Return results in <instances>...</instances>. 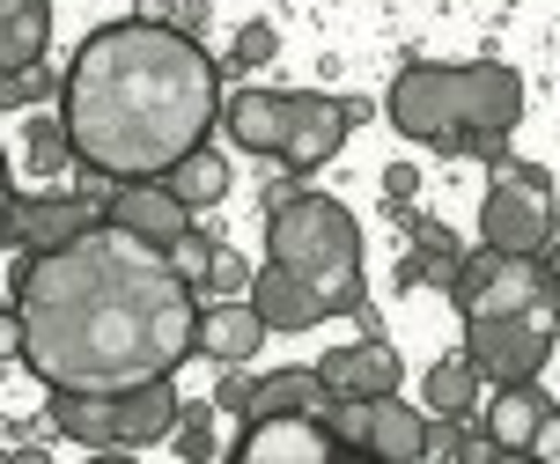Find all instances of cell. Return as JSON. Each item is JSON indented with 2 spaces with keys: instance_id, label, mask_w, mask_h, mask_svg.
Segmentation results:
<instances>
[{
  "instance_id": "cell-3",
  "label": "cell",
  "mask_w": 560,
  "mask_h": 464,
  "mask_svg": "<svg viewBox=\"0 0 560 464\" xmlns=\"http://www.w3.org/2000/svg\"><path fill=\"white\" fill-rule=\"evenodd\" d=\"M392 126L406 140H435L450 155H494L502 134L524 118V82L502 59H472V67H428L413 59L392 82Z\"/></svg>"
},
{
  "instance_id": "cell-16",
  "label": "cell",
  "mask_w": 560,
  "mask_h": 464,
  "mask_svg": "<svg viewBox=\"0 0 560 464\" xmlns=\"http://www.w3.org/2000/svg\"><path fill=\"white\" fill-rule=\"evenodd\" d=\"M244 295H252V310H258V325H266V332H310V325H325V317H332L303 280H288L280 266H266Z\"/></svg>"
},
{
  "instance_id": "cell-9",
  "label": "cell",
  "mask_w": 560,
  "mask_h": 464,
  "mask_svg": "<svg viewBox=\"0 0 560 464\" xmlns=\"http://www.w3.org/2000/svg\"><path fill=\"white\" fill-rule=\"evenodd\" d=\"M332 457H347V450L317 413H266L236 442V464H332Z\"/></svg>"
},
{
  "instance_id": "cell-19",
  "label": "cell",
  "mask_w": 560,
  "mask_h": 464,
  "mask_svg": "<svg viewBox=\"0 0 560 464\" xmlns=\"http://www.w3.org/2000/svg\"><path fill=\"white\" fill-rule=\"evenodd\" d=\"M52 45V0H0V74H15Z\"/></svg>"
},
{
  "instance_id": "cell-34",
  "label": "cell",
  "mask_w": 560,
  "mask_h": 464,
  "mask_svg": "<svg viewBox=\"0 0 560 464\" xmlns=\"http://www.w3.org/2000/svg\"><path fill=\"white\" fill-rule=\"evenodd\" d=\"M553 325H560V280H553Z\"/></svg>"
},
{
  "instance_id": "cell-1",
  "label": "cell",
  "mask_w": 560,
  "mask_h": 464,
  "mask_svg": "<svg viewBox=\"0 0 560 464\" xmlns=\"http://www.w3.org/2000/svg\"><path fill=\"white\" fill-rule=\"evenodd\" d=\"M23 325V369L45 391H133L192 361L199 288L118 221H82L67 244L30 251L8 288Z\"/></svg>"
},
{
  "instance_id": "cell-8",
  "label": "cell",
  "mask_w": 560,
  "mask_h": 464,
  "mask_svg": "<svg viewBox=\"0 0 560 464\" xmlns=\"http://www.w3.org/2000/svg\"><path fill=\"white\" fill-rule=\"evenodd\" d=\"M553 310H509V317H465V361L479 383H524L553 355Z\"/></svg>"
},
{
  "instance_id": "cell-18",
  "label": "cell",
  "mask_w": 560,
  "mask_h": 464,
  "mask_svg": "<svg viewBox=\"0 0 560 464\" xmlns=\"http://www.w3.org/2000/svg\"><path fill=\"white\" fill-rule=\"evenodd\" d=\"M229 140L244 148V155H280V134H288V96L280 89H244L236 104L222 111Z\"/></svg>"
},
{
  "instance_id": "cell-28",
  "label": "cell",
  "mask_w": 560,
  "mask_h": 464,
  "mask_svg": "<svg viewBox=\"0 0 560 464\" xmlns=\"http://www.w3.org/2000/svg\"><path fill=\"white\" fill-rule=\"evenodd\" d=\"M170 266H177V274H185V280H192V288H199V280H207V266H214V244L185 229V236L170 244Z\"/></svg>"
},
{
  "instance_id": "cell-21",
  "label": "cell",
  "mask_w": 560,
  "mask_h": 464,
  "mask_svg": "<svg viewBox=\"0 0 560 464\" xmlns=\"http://www.w3.org/2000/svg\"><path fill=\"white\" fill-rule=\"evenodd\" d=\"M163 185H170V192H177V199H185V207L199 214V207H214V199L229 192V163L214 155V148H207V140H199L192 155H177V163L163 170Z\"/></svg>"
},
{
  "instance_id": "cell-5",
  "label": "cell",
  "mask_w": 560,
  "mask_h": 464,
  "mask_svg": "<svg viewBox=\"0 0 560 464\" xmlns=\"http://www.w3.org/2000/svg\"><path fill=\"white\" fill-rule=\"evenodd\" d=\"M177 391L163 383H133V391H52V428L82 450H148L177 428Z\"/></svg>"
},
{
  "instance_id": "cell-33",
  "label": "cell",
  "mask_w": 560,
  "mask_h": 464,
  "mask_svg": "<svg viewBox=\"0 0 560 464\" xmlns=\"http://www.w3.org/2000/svg\"><path fill=\"white\" fill-rule=\"evenodd\" d=\"M8 199H15V192H8V155H0V221H8Z\"/></svg>"
},
{
  "instance_id": "cell-26",
  "label": "cell",
  "mask_w": 560,
  "mask_h": 464,
  "mask_svg": "<svg viewBox=\"0 0 560 464\" xmlns=\"http://www.w3.org/2000/svg\"><path fill=\"white\" fill-rule=\"evenodd\" d=\"M252 288V266L236 258V251L214 244V266H207V280H199V295H244Z\"/></svg>"
},
{
  "instance_id": "cell-2",
  "label": "cell",
  "mask_w": 560,
  "mask_h": 464,
  "mask_svg": "<svg viewBox=\"0 0 560 464\" xmlns=\"http://www.w3.org/2000/svg\"><path fill=\"white\" fill-rule=\"evenodd\" d=\"M222 118L214 59L199 53L192 30L163 15H126L82 37L74 67L59 74V134L74 163L133 185L163 177L177 155H192L207 126Z\"/></svg>"
},
{
  "instance_id": "cell-13",
  "label": "cell",
  "mask_w": 560,
  "mask_h": 464,
  "mask_svg": "<svg viewBox=\"0 0 560 464\" xmlns=\"http://www.w3.org/2000/svg\"><path fill=\"white\" fill-rule=\"evenodd\" d=\"M420 442H428V413H413L398 391H376V398H362V436H354V457L413 464Z\"/></svg>"
},
{
  "instance_id": "cell-6",
  "label": "cell",
  "mask_w": 560,
  "mask_h": 464,
  "mask_svg": "<svg viewBox=\"0 0 560 464\" xmlns=\"http://www.w3.org/2000/svg\"><path fill=\"white\" fill-rule=\"evenodd\" d=\"M553 251H487L457 258L450 302L457 317H509V310H553Z\"/></svg>"
},
{
  "instance_id": "cell-10",
  "label": "cell",
  "mask_w": 560,
  "mask_h": 464,
  "mask_svg": "<svg viewBox=\"0 0 560 464\" xmlns=\"http://www.w3.org/2000/svg\"><path fill=\"white\" fill-rule=\"evenodd\" d=\"M347 104L339 96H317V89H295L288 96V134H280V163L310 177V170H325L339 155V140H347Z\"/></svg>"
},
{
  "instance_id": "cell-12",
  "label": "cell",
  "mask_w": 560,
  "mask_h": 464,
  "mask_svg": "<svg viewBox=\"0 0 560 464\" xmlns=\"http://www.w3.org/2000/svg\"><path fill=\"white\" fill-rule=\"evenodd\" d=\"M104 221L133 229V236H148V244H177V236L192 229V207H185L163 177H133V185H112V214Z\"/></svg>"
},
{
  "instance_id": "cell-11",
  "label": "cell",
  "mask_w": 560,
  "mask_h": 464,
  "mask_svg": "<svg viewBox=\"0 0 560 464\" xmlns=\"http://www.w3.org/2000/svg\"><path fill=\"white\" fill-rule=\"evenodd\" d=\"M406 376V361H398L392 339H354V347H332V355L317 361V383L332 391V398H376V391H398Z\"/></svg>"
},
{
  "instance_id": "cell-15",
  "label": "cell",
  "mask_w": 560,
  "mask_h": 464,
  "mask_svg": "<svg viewBox=\"0 0 560 464\" xmlns=\"http://www.w3.org/2000/svg\"><path fill=\"white\" fill-rule=\"evenodd\" d=\"M546 391H538V376H524V383H494V398H487V442L502 450V457H524L532 450V436H538V420H546Z\"/></svg>"
},
{
  "instance_id": "cell-30",
  "label": "cell",
  "mask_w": 560,
  "mask_h": 464,
  "mask_svg": "<svg viewBox=\"0 0 560 464\" xmlns=\"http://www.w3.org/2000/svg\"><path fill=\"white\" fill-rule=\"evenodd\" d=\"M252 398V376H244V361H222V413H244Z\"/></svg>"
},
{
  "instance_id": "cell-17",
  "label": "cell",
  "mask_w": 560,
  "mask_h": 464,
  "mask_svg": "<svg viewBox=\"0 0 560 464\" xmlns=\"http://www.w3.org/2000/svg\"><path fill=\"white\" fill-rule=\"evenodd\" d=\"M82 199H8V221H0V244H30V251H52L82 229Z\"/></svg>"
},
{
  "instance_id": "cell-24",
  "label": "cell",
  "mask_w": 560,
  "mask_h": 464,
  "mask_svg": "<svg viewBox=\"0 0 560 464\" xmlns=\"http://www.w3.org/2000/svg\"><path fill=\"white\" fill-rule=\"evenodd\" d=\"M67 163H74V148L59 134V118H30V170L52 177V170H67Z\"/></svg>"
},
{
  "instance_id": "cell-22",
  "label": "cell",
  "mask_w": 560,
  "mask_h": 464,
  "mask_svg": "<svg viewBox=\"0 0 560 464\" xmlns=\"http://www.w3.org/2000/svg\"><path fill=\"white\" fill-rule=\"evenodd\" d=\"M413 236H420V244L398 258V288H420V280H428V288H450V274H457V244H450L435 221L413 229Z\"/></svg>"
},
{
  "instance_id": "cell-20",
  "label": "cell",
  "mask_w": 560,
  "mask_h": 464,
  "mask_svg": "<svg viewBox=\"0 0 560 464\" xmlns=\"http://www.w3.org/2000/svg\"><path fill=\"white\" fill-rule=\"evenodd\" d=\"M332 398L317 369H273V376H252V398H244V420H266V413H317Z\"/></svg>"
},
{
  "instance_id": "cell-31",
  "label": "cell",
  "mask_w": 560,
  "mask_h": 464,
  "mask_svg": "<svg viewBox=\"0 0 560 464\" xmlns=\"http://www.w3.org/2000/svg\"><path fill=\"white\" fill-rule=\"evenodd\" d=\"M532 457L560 464V406H546V420H538V436H532Z\"/></svg>"
},
{
  "instance_id": "cell-7",
  "label": "cell",
  "mask_w": 560,
  "mask_h": 464,
  "mask_svg": "<svg viewBox=\"0 0 560 464\" xmlns=\"http://www.w3.org/2000/svg\"><path fill=\"white\" fill-rule=\"evenodd\" d=\"M560 199L538 163H502V177L479 199V244L487 251H553Z\"/></svg>"
},
{
  "instance_id": "cell-29",
  "label": "cell",
  "mask_w": 560,
  "mask_h": 464,
  "mask_svg": "<svg viewBox=\"0 0 560 464\" xmlns=\"http://www.w3.org/2000/svg\"><path fill=\"white\" fill-rule=\"evenodd\" d=\"M273 53H280L273 23H244V30H236V67H266Z\"/></svg>"
},
{
  "instance_id": "cell-25",
  "label": "cell",
  "mask_w": 560,
  "mask_h": 464,
  "mask_svg": "<svg viewBox=\"0 0 560 464\" xmlns=\"http://www.w3.org/2000/svg\"><path fill=\"white\" fill-rule=\"evenodd\" d=\"M177 457H192V464H207L214 457V420H207V406H192V413H177Z\"/></svg>"
},
{
  "instance_id": "cell-23",
  "label": "cell",
  "mask_w": 560,
  "mask_h": 464,
  "mask_svg": "<svg viewBox=\"0 0 560 464\" xmlns=\"http://www.w3.org/2000/svg\"><path fill=\"white\" fill-rule=\"evenodd\" d=\"M472 398H479V369L465 355H450V361L428 369V406L435 413H472Z\"/></svg>"
},
{
  "instance_id": "cell-32",
  "label": "cell",
  "mask_w": 560,
  "mask_h": 464,
  "mask_svg": "<svg viewBox=\"0 0 560 464\" xmlns=\"http://www.w3.org/2000/svg\"><path fill=\"white\" fill-rule=\"evenodd\" d=\"M0 355H23V325H15V310H0Z\"/></svg>"
},
{
  "instance_id": "cell-4",
  "label": "cell",
  "mask_w": 560,
  "mask_h": 464,
  "mask_svg": "<svg viewBox=\"0 0 560 464\" xmlns=\"http://www.w3.org/2000/svg\"><path fill=\"white\" fill-rule=\"evenodd\" d=\"M266 266H280L288 280H303L310 295L332 317H362V221L347 214L325 192H280L273 221H266Z\"/></svg>"
},
{
  "instance_id": "cell-27",
  "label": "cell",
  "mask_w": 560,
  "mask_h": 464,
  "mask_svg": "<svg viewBox=\"0 0 560 464\" xmlns=\"http://www.w3.org/2000/svg\"><path fill=\"white\" fill-rule=\"evenodd\" d=\"M45 89H52V67L30 59V67H15V74H0V104H37Z\"/></svg>"
},
{
  "instance_id": "cell-14",
  "label": "cell",
  "mask_w": 560,
  "mask_h": 464,
  "mask_svg": "<svg viewBox=\"0 0 560 464\" xmlns=\"http://www.w3.org/2000/svg\"><path fill=\"white\" fill-rule=\"evenodd\" d=\"M192 347L207 361H252L258 347H266V325H258V310L244 295H214V302H199Z\"/></svg>"
}]
</instances>
